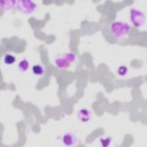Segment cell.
I'll use <instances>...</instances> for the list:
<instances>
[{"instance_id":"obj_1","label":"cell","mask_w":147,"mask_h":147,"mask_svg":"<svg viewBox=\"0 0 147 147\" xmlns=\"http://www.w3.org/2000/svg\"><path fill=\"white\" fill-rule=\"evenodd\" d=\"M110 30L113 36L119 38L127 34L131 30V26L125 22L118 21L111 24Z\"/></svg>"},{"instance_id":"obj_2","label":"cell","mask_w":147,"mask_h":147,"mask_svg":"<svg viewBox=\"0 0 147 147\" xmlns=\"http://www.w3.org/2000/svg\"><path fill=\"white\" fill-rule=\"evenodd\" d=\"M130 18L134 26L136 28H140L145 24L146 16L141 10L132 7L130 11Z\"/></svg>"},{"instance_id":"obj_3","label":"cell","mask_w":147,"mask_h":147,"mask_svg":"<svg viewBox=\"0 0 147 147\" xmlns=\"http://www.w3.org/2000/svg\"><path fill=\"white\" fill-rule=\"evenodd\" d=\"M16 9L21 13L25 14H30L34 12L37 5L32 1L20 0L16 1Z\"/></svg>"},{"instance_id":"obj_4","label":"cell","mask_w":147,"mask_h":147,"mask_svg":"<svg viewBox=\"0 0 147 147\" xmlns=\"http://www.w3.org/2000/svg\"><path fill=\"white\" fill-rule=\"evenodd\" d=\"M77 142L76 137L72 133H66L62 137L63 144L67 146L75 145Z\"/></svg>"},{"instance_id":"obj_5","label":"cell","mask_w":147,"mask_h":147,"mask_svg":"<svg viewBox=\"0 0 147 147\" xmlns=\"http://www.w3.org/2000/svg\"><path fill=\"white\" fill-rule=\"evenodd\" d=\"M78 117L80 121L83 122H87L91 118V113L88 109L83 108L79 111L78 113Z\"/></svg>"},{"instance_id":"obj_6","label":"cell","mask_w":147,"mask_h":147,"mask_svg":"<svg viewBox=\"0 0 147 147\" xmlns=\"http://www.w3.org/2000/svg\"><path fill=\"white\" fill-rule=\"evenodd\" d=\"M16 5V1L13 0H3L0 2L1 9L4 11L12 10Z\"/></svg>"},{"instance_id":"obj_7","label":"cell","mask_w":147,"mask_h":147,"mask_svg":"<svg viewBox=\"0 0 147 147\" xmlns=\"http://www.w3.org/2000/svg\"><path fill=\"white\" fill-rule=\"evenodd\" d=\"M55 63L56 67L59 69H65L70 66V63L65 59L64 56H60L56 58Z\"/></svg>"},{"instance_id":"obj_8","label":"cell","mask_w":147,"mask_h":147,"mask_svg":"<svg viewBox=\"0 0 147 147\" xmlns=\"http://www.w3.org/2000/svg\"><path fill=\"white\" fill-rule=\"evenodd\" d=\"M32 71L34 75L37 76H41L43 75L45 72V68L42 65L35 64L33 66Z\"/></svg>"},{"instance_id":"obj_9","label":"cell","mask_w":147,"mask_h":147,"mask_svg":"<svg viewBox=\"0 0 147 147\" xmlns=\"http://www.w3.org/2000/svg\"><path fill=\"white\" fill-rule=\"evenodd\" d=\"M18 68L21 72H26L29 68V63L26 59H22L18 64Z\"/></svg>"},{"instance_id":"obj_10","label":"cell","mask_w":147,"mask_h":147,"mask_svg":"<svg viewBox=\"0 0 147 147\" xmlns=\"http://www.w3.org/2000/svg\"><path fill=\"white\" fill-rule=\"evenodd\" d=\"M16 61V57L10 53H6L3 56V62L7 65H11Z\"/></svg>"},{"instance_id":"obj_11","label":"cell","mask_w":147,"mask_h":147,"mask_svg":"<svg viewBox=\"0 0 147 147\" xmlns=\"http://www.w3.org/2000/svg\"><path fill=\"white\" fill-rule=\"evenodd\" d=\"M64 57L65 58V59L70 63H73L76 61V55L72 52H68L64 55Z\"/></svg>"},{"instance_id":"obj_12","label":"cell","mask_w":147,"mask_h":147,"mask_svg":"<svg viewBox=\"0 0 147 147\" xmlns=\"http://www.w3.org/2000/svg\"><path fill=\"white\" fill-rule=\"evenodd\" d=\"M112 141V138L110 137H106L100 139V142L102 146L107 147L109 146Z\"/></svg>"},{"instance_id":"obj_13","label":"cell","mask_w":147,"mask_h":147,"mask_svg":"<svg viewBox=\"0 0 147 147\" xmlns=\"http://www.w3.org/2000/svg\"><path fill=\"white\" fill-rule=\"evenodd\" d=\"M117 72L120 76H125L127 72V68L124 65H121L118 68Z\"/></svg>"}]
</instances>
